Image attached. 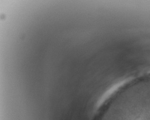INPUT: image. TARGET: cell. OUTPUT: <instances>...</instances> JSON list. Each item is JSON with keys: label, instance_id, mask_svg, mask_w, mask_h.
<instances>
[{"label": "cell", "instance_id": "obj_1", "mask_svg": "<svg viewBox=\"0 0 150 120\" xmlns=\"http://www.w3.org/2000/svg\"><path fill=\"white\" fill-rule=\"evenodd\" d=\"M125 120H150V102L132 111Z\"/></svg>", "mask_w": 150, "mask_h": 120}]
</instances>
